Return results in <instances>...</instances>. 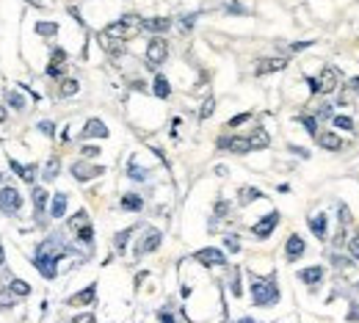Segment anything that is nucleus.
Instances as JSON below:
<instances>
[{"label": "nucleus", "instance_id": "nucleus-37", "mask_svg": "<svg viewBox=\"0 0 359 323\" xmlns=\"http://www.w3.org/2000/svg\"><path fill=\"white\" fill-rule=\"evenodd\" d=\"M334 127L351 133V130H354V119H351V116H334Z\"/></svg>", "mask_w": 359, "mask_h": 323}, {"label": "nucleus", "instance_id": "nucleus-34", "mask_svg": "<svg viewBox=\"0 0 359 323\" xmlns=\"http://www.w3.org/2000/svg\"><path fill=\"white\" fill-rule=\"evenodd\" d=\"M77 240H80V243H91V240H94V230H91V224L89 221L77 230Z\"/></svg>", "mask_w": 359, "mask_h": 323}, {"label": "nucleus", "instance_id": "nucleus-51", "mask_svg": "<svg viewBox=\"0 0 359 323\" xmlns=\"http://www.w3.org/2000/svg\"><path fill=\"white\" fill-rule=\"evenodd\" d=\"M309 44H312V42H296V44H290V50H293V53H299V50H307Z\"/></svg>", "mask_w": 359, "mask_h": 323}, {"label": "nucleus", "instance_id": "nucleus-49", "mask_svg": "<svg viewBox=\"0 0 359 323\" xmlns=\"http://www.w3.org/2000/svg\"><path fill=\"white\" fill-rule=\"evenodd\" d=\"M97 155H100L97 146H83V158H86V161H91V158H97Z\"/></svg>", "mask_w": 359, "mask_h": 323}, {"label": "nucleus", "instance_id": "nucleus-1", "mask_svg": "<svg viewBox=\"0 0 359 323\" xmlns=\"http://www.w3.org/2000/svg\"><path fill=\"white\" fill-rule=\"evenodd\" d=\"M67 254V246L61 243V238H47L42 246L36 249V257H34V265L36 271L42 273L44 279H55L58 276V260Z\"/></svg>", "mask_w": 359, "mask_h": 323}, {"label": "nucleus", "instance_id": "nucleus-20", "mask_svg": "<svg viewBox=\"0 0 359 323\" xmlns=\"http://www.w3.org/2000/svg\"><path fill=\"white\" fill-rule=\"evenodd\" d=\"M141 28L152 31V34H166V31L171 28V19L169 17H152V19H144V22H141Z\"/></svg>", "mask_w": 359, "mask_h": 323}, {"label": "nucleus", "instance_id": "nucleus-31", "mask_svg": "<svg viewBox=\"0 0 359 323\" xmlns=\"http://www.w3.org/2000/svg\"><path fill=\"white\" fill-rule=\"evenodd\" d=\"M127 174H130V179H136V182H144V179L149 177V171H146V169H138V166H136V161H130Z\"/></svg>", "mask_w": 359, "mask_h": 323}, {"label": "nucleus", "instance_id": "nucleus-35", "mask_svg": "<svg viewBox=\"0 0 359 323\" xmlns=\"http://www.w3.org/2000/svg\"><path fill=\"white\" fill-rule=\"evenodd\" d=\"M299 122L307 127L309 136H318V133H321V130H318V119H315V116H299Z\"/></svg>", "mask_w": 359, "mask_h": 323}, {"label": "nucleus", "instance_id": "nucleus-43", "mask_svg": "<svg viewBox=\"0 0 359 323\" xmlns=\"http://www.w3.org/2000/svg\"><path fill=\"white\" fill-rule=\"evenodd\" d=\"M39 133H44V136H55V125L53 122H39Z\"/></svg>", "mask_w": 359, "mask_h": 323}, {"label": "nucleus", "instance_id": "nucleus-40", "mask_svg": "<svg viewBox=\"0 0 359 323\" xmlns=\"http://www.w3.org/2000/svg\"><path fill=\"white\" fill-rule=\"evenodd\" d=\"M224 11H227V14H249V9L246 6H240V3H227Z\"/></svg>", "mask_w": 359, "mask_h": 323}, {"label": "nucleus", "instance_id": "nucleus-36", "mask_svg": "<svg viewBox=\"0 0 359 323\" xmlns=\"http://www.w3.org/2000/svg\"><path fill=\"white\" fill-rule=\"evenodd\" d=\"M77 89H80L77 80H64L61 83V97H72V94H77Z\"/></svg>", "mask_w": 359, "mask_h": 323}, {"label": "nucleus", "instance_id": "nucleus-44", "mask_svg": "<svg viewBox=\"0 0 359 323\" xmlns=\"http://www.w3.org/2000/svg\"><path fill=\"white\" fill-rule=\"evenodd\" d=\"M348 251H351V257H354V260H359V235L348 240Z\"/></svg>", "mask_w": 359, "mask_h": 323}, {"label": "nucleus", "instance_id": "nucleus-53", "mask_svg": "<svg viewBox=\"0 0 359 323\" xmlns=\"http://www.w3.org/2000/svg\"><path fill=\"white\" fill-rule=\"evenodd\" d=\"M348 89L359 94V77H351V80H348Z\"/></svg>", "mask_w": 359, "mask_h": 323}, {"label": "nucleus", "instance_id": "nucleus-29", "mask_svg": "<svg viewBox=\"0 0 359 323\" xmlns=\"http://www.w3.org/2000/svg\"><path fill=\"white\" fill-rule=\"evenodd\" d=\"M9 290L14 293V296H28V293H31V285H28V282H22V279H11L9 282Z\"/></svg>", "mask_w": 359, "mask_h": 323}, {"label": "nucleus", "instance_id": "nucleus-46", "mask_svg": "<svg viewBox=\"0 0 359 323\" xmlns=\"http://www.w3.org/2000/svg\"><path fill=\"white\" fill-rule=\"evenodd\" d=\"M240 293H243V287H240V282H238V268H235V273H232V296L238 298Z\"/></svg>", "mask_w": 359, "mask_h": 323}, {"label": "nucleus", "instance_id": "nucleus-5", "mask_svg": "<svg viewBox=\"0 0 359 323\" xmlns=\"http://www.w3.org/2000/svg\"><path fill=\"white\" fill-rule=\"evenodd\" d=\"M166 58H169V44H166V39L155 36L152 42L146 44V64L155 69V67H161Z\"/></svg>", "mask_w": 359, "mask_h": 323}, {"label": "nucleus", "instance_id": "nucleus-19", "mask_svg": "<svg viewBox=\"0 0 359 323\" xmlns=\"http://www.w3.org/2000/svg\"><path fill=\"white\" fill-rule=\"evenodd\" d=\"M318 144L323 146V149H329V152H340L342 149V138L337 136V133H318Z\"/></svg>", "mask_w": 359, "mask_h": 323}, {"label": "nucleus", "instance_id": "nucleus-23", "mask_svg": "<svg viewBox=\"0 0 359 323\" xmlns=\"http://www.w3.org/2000/svg\"><path fill=\"white\" fill-rule=\"evenodd\" d=\"M122 210H130V213H138L141 210V207H144V199H141V196L138 194H125L122 196Z\"/></svg>", "mask_w": 359, "mask_h": 323}, {"label": "nucleus", "instance_id": "nucleus-27", "mask_svg": "<svg viewBox=\"0 0 359 323\" xmlns=\"http://www.w3.org/2000/svg\"><path fill=\"white\" fill-rule=\"evenodd\" d=\"M171 94V86H169V80L163 75H155V97H161V100H166Z\"/></svg>", "mask_w": 359, "mask_h": 323}, {"label": "nucleus", "instance_id": "nucleus-30", "mask_svg": "<svg viewBox=\"0 0 359 323\" xmlns=\"http://www.w3.org/2000/svg\"><path fill=\"white\" fill-rule=\"evenodd\" d=\"M6 102H9L14 111H22V108H25V100H22V97L14 91V89H9V91H6Z\"/></svg>", "mask_w": 359, "mask_h": 323}, {"label": "nucleus", "instance_id": "nucleus-55", "mask_svg": "<svg viewBox=\"0 0 359 323\" xmlns=\"http://www.w3.org/2000/svg\"><path fill=\"white\" fill-rule=\"evenodd\" d=\"M3 260H6V251H3V243H0V265H3Z\"/></svg>", "mask_w": 359, "mask_h": 323}, {"label": "nucleus", "instance_id": "nucleus-15", "mask_svg": "<svg viewBox=\"0 0 359 323\" xmlns=\"http://www.w3.org/2000/svg\"><path fill=\"white\" fill-rule=\"evenodd\" d=\"M285 67H287V58H263V61H257L254 72L257 75H271V72H279Z\"/></svg>", "mask_w": 359, "mask_h": 323}, {"label": "nucleus", "instance_id": "nucleus-18", "mask_svg": "<svg viewBox=\"0 0 359 323\" xmlns=\"http://www.w3.org/2000/svg\"><path fill=\"white\" fill-rule=\"evenodd\" d=\"M94 298H97V285H89V287H83L80 293L69 296V304L72 306H86V304H91Z\"/></svg>", "mask_w": 359, "mask_h": 323}, {"label": "nucleus", "instance_id": "nucleus-3", "mask_svg": "<svg viewBox=\"0 0 359 323\" xmlns=\"http://www.w3.org/2000/svg\"><path fill=\"white\" fill-rule=\"evenodd\" d=\"M138 28H141V19H138V17H122L119 22H111L103 34L108 36V39L125 42V39H133V36L138 34Z\"/></svg>", "mask_w": 359, "mask_h": 323}, {"label": "nucleus", "instance_id": "nucleus-52", "mask_svg": "<svg viewBox=\"0 0 359 323\" xmlns=\"http://www.w3.org/2000/svg\"><path fill=\"white\" fill-rule=\"evenodd\" d=\"M158 321L161 323H174V318H171V312H158Z\"/></svg>", "mask_w": 359, "mask_h": 323}, {"label": "nucleus", "instance_id": "nucleus-9", "mask_svg": "<svg viewBox=\"0 0 359 323\" xmlns=\"http://www.w3.org/2000/svg\"><path fill=\"white\" fill-rule=\"evenodd\" d=\"M161 240H163V232H161V230H146V235L141 238V243L136 246V257L152 254L155 249L161 246Z\"/></svg>", "mask_w": 359, "mask_h": 323}, {"label": "nucleus", "instance_id": "nucleus-17", "mask_svg": "<svg viewBox=\"0 0 359 323\" xmlns=\"http://www.w3.org/2000/svg\"><path fill=\"white\" fill-rule=\"evenodd\" d=\"M299 279L309 287H315L318 282L323 279V265H309V268H301L299 271Z\"/></svg>", "mask_w": 359, "mask_h": 323}, {"label": "nucleus", "instance_id": "nucleus-24", "mask_svg": "<svg viewBox=\"0 0 359 323\" xmlns=\"http://www.w3.org/2000/svg\"><path fill=\"white\" fill-rule=\"evenodd\" d=\"M249 141H251V149H265V146L271 144V138H268V133H265L263 127H257L251 136H249Z\"/></svg>", "mask_w": 359, "mask_h": 323}, {"label": "nucleus", "instance_id": "nucleus-48", "mask_svg": "<svg viewBox=\"0 0 359 323\" xmlns=\"http://www.w3.org/2000/svg\"><path fill=\"white\" fill-rule=\"evenodd\" d=\"M197 17H199V11H194V14H188V17H182V28H185V31H191V28H194V22H197Z\"/></svg>", "mask_w": 359, "mask_h": 323}, {"label": "nucleus", "instance_id": "nucleus-39", "mask_svg": "<svg viewBox=\"0 0 359 323\" xmlns=\"http://www.w3.org/2000/svg\"><path fill=\"white\" fill-rule=\"evenodd\" d=\"M86 218H89V215H86V210H77L75 215H72V221H69V227H72V230H80V227L86 224Z\"/></svg>", "mask_w": 359, "mask_h": 323}, {"label": "nucleus", "instance_id": "nucleus-8", "mask_svg": "<svg viewBox=\"0 0 359 323\" xmlns=\"http://www.w3.org/2000/svg\"><path fill=\"white\" fill-rule=\"evenodd\" d=\"M103 166H91V163H86V161H77L72 163V177L77 179V182H89V179H94L103 174Z\"/></svg>", "mask_w": 359, "mask_h": 323}, {"label": "nucleus", "instance_id": "nucleus-11", "mask_svg": "<svg viewBox=\"0 0 359 323\" xmlns=\"http://www.w3.org/2000/svg\"><path fill=\"white\" fill-rule=\"evenodd\" d=\"M218 146H221V149H230V152H235V155L251 152V141H249V138H240V136H232V138L221 136L218 138Z\"/></svg>", "mask_w": 359, "mask_h": 323}, {"label": "nucleus", "instance_id": "nucleus-32", "mask_svg": "<svg viewBox=\"0 0 359 323\" xmlns=\"http://www.w3.org/2000/svg\"><path fill=\"white\" fill-rule=\"evenodd\" d=\"M36 34L39 36H55L58 34V25H55V22H36Z\"/></svg>", "mask_w": 359, "mask_h": 323}, {"label": "nucleus", "instance_id": "nucleus-42", "mask_svg": "<svg viewBox=\"0 0 359 323\" xmlns=\"http://www.w3.org/2000/svg\"><path fill=\"white\" fill-rule=\"evenodd\" d=\"M337 213H340V227L345 230V227L351 224V213H348V207H345V204H340V207H337Z\"/></svg>", "mask_w": 359, "mask_h": 323}, {"label": "nucleus", "instance_id": "nucleus-25", "mask_svg": "<svg viewBox=\"0 0 359 323\" xmlns=\"http://www.w3.org/2000/svg\"><path fill=\"white\" fill-rule=\"evenodd\" d=\"M47 191L44 188H34V210H36V215H42L44 213V207H47Z\"/></svg>", "mask_w": 359, "mask_h": 323}, {"label": "nucleus", "instance_id": "nucleus-21", "mask_svg": "<svg viewBox=\"0 0 359 323\" xmlns=\"http://www.w3.org/2000/svg\"><path fill=\"white\" fill-rule=\"evenodd\" d=\"M9 166L19 179H25V182H34L36 179V166H22V163H17V161H9Z\"/></svg>", "mask_w": 359, "mask_h": 323}, {"label": "nucleus", "instance_id": "nucleus-28", "mask_svg": "<svg viewBox=\"0 0 359 323\" xmlns=\"http://www.w3.org/2000/svg\"><path fill=\"white\" fill-rule=\"evenodd\" d=\"M58 171H61V161H58V158H53V161H47V166H44V174H42V179H47V182H53V179L58 177Z\"/></svg>", "mask_w": 359, "mask_h": 323}, {"label": "nucleus", "instance_id": "nucleus-6", "mask_svg": "<svg viewBox=\"0 0 359 323\" xmlns=\"http://www.w3.org/2000/svg\"><path fill=\"white\" fill-rule=\"evenodd\" d=\"M276 224H279V213L271 210L268 215H263V218H260V221L251 227V232H254V238L265 240V238H271V232L276 230Z\"/></svg>", "mask_w": 359, "mask_h": 323}, {"label": "nucleus", "instance_id": "nucleus-45", "mask_svg": "<svg viewBox=\"0 0 359 323\" xmlns=\"http://www.w3.org/2000/svg\"><path fill=\"white\" fill-rule=\"evenodd\" d=\"M224 243H227V249H230L232 254H238V251H240V240H238V238H232V235H230V238L224 240Z\"/></svg>", "mask_w": 359, "mask_h": 323}, {"label": "nucleus", "instance_id": "nucleus-7", "mask_svg": "<svg viewBox=\"0 0 359 323\" xmlns=\"http://www.w3.org/2000/svg\"><path fill=\"white\" fill-rule=\"evenodd\" d=\"M318 80V94H332L337 89V80H340V72L334 67H323L321 69V75L315 77Z\"/></svg>", "mask_w": 359, "mask_h": 323}, {"label": "nucleus", "instance_id": "nucleus-26", "mask_svg": "<svg viewBox=\"0 0 359 323\" xmlns=\"http://www.w3.org/2000/svg\"><path fill=\"white\" fill-rule=\"evenodd\" d=\"M257 199H263V191H260V188H251V185L240 188V204H251V202H257Z\"/></svg>", "mask_w": 359, "mask_h": 323}, {"label": "nucleus", "instance_id": "nucleus-14", "mask_svg": "<svg viewBox=\"0 0 359 323\" xmlns=\"http://www.w3.org/2000/svg\"><path fill=\"white\" fill-rule=\"evenodd\" d=\"M304 251H307L304 238H301V235H290V238H287V243H285V254H287V260H290V263H296Z\"/></svg>", "mask_w": 359, "mask_h": 323}, {"label": "nucleus", "instance_id": "nucleus-57", "mask_svg": "<svg viewBox=\"0 0 359 323\" xmlns=\"http://www.w3.org/2000/svg\"><path fill=\"white\" fill-rule=\"evenodd\" d=\"M238 323H254V321H251V318H243V321H238Z\"/></svg>", "mask_w": 359, "mask_h": 323}, {"label": "nucleus", "instance_id": "nucleus-16", "mask_svg": "<svg viewBox=\"0 0 359 323\" xmlns=\"http://www.w3.org/2000/svg\"><path fill=\"white\" fill-rule=\"evenodd\" d=\"M64 61H67V53L61 50V47H55L53 50V58H50V67H47V77H61L64 75Z\"/></svg>", "mask_w": 359, "mask_h": 323}, {"label": "nucleus", "instance_id": "nucleus-10", "mask_svg": "<svg viewBox=\"0 0 359 323\" xmlns=\"http://www.w3.org/2000/svg\"><path fill=\"white\" fill-rule=\"evenodd\" d=\"M194 260L202 265H207V268H213V265H227V257H224V251H218V249L207 246V249H199L197 254H194Z\"/></svg>", "mask_w": 359, "mask_h": 323}, {"label": "nucleus", "instance_id": "nucleus-47", "mask_svg": "<svg viewBox=\"0 0 359 323\" xmlns=\"http://www.w3.org/2000/svg\"><path fill=\"white\" fill-rule=\"evenodd\" d=\"M72 323H97V318L91 312H83V315H77V318H72Z\"/></svg>", "mask_w": 359, "mask_h": 323}, {"label": "nucleus", "instance_id": "nucleus-56", "mask_svg": "<svg viewBox=\"0 0 359 323\" xmlns=\"http://www.w3.org/2000/svg\"><path fill=\"white\" fill-rule=\"evenodd\" d=\"M28 3H34V6H42V0H28Z\"/></svg>", "mask_w": 359, "mask_h": 323}, {"label": "nucleus", "instance_id": "nucleus-22", "mask_svg": "<svg viewBox=\"0 0 359 323\" xmlns=\"http://www.w3.org/2000/svg\"><path fill=\"white\" fill-rule=\"evenodd\" d=\"M64 213H67V194H55L50 202V215L53 218H64Z\"/></svg>", "mask_w": 359, "mask_h": 323}, {"label": "nucleus", "instance_id": "nucleus-13", "mask_svg": "<svg viewBox=\"0 0 359 323\" xmlns=\"http://www.w3.org/2000/svg\"><path fill=\"white\" fill-rule=\"evenodd\" d=\"M309 230H312V235H315L318 240L329 238V218H326V213H315V215L309 218Z\"/></svg>", "mask_w": 359, "mask_h": 323}, {"label": "nucleus", "instance_id": "nucleus-4", "mask_svg": "<svg viewBox=\"0 0 359 323\" xmlns=\"http://www.w3.org/2000/svg\"><path fill=\"white\" fill-rule=\"evenodd\" d=\"M19 207H22V194H19L17 188H11V185L0 188V213H6V215H17Z\"/></svg>", "mask_w": 359, "mask_h": 323}, {"label": "nucleus", "instance_id": "nucleus-50", "mask_svg": "<svg viewBox=\"0 0 359 323\" xmlns=\"http://www.w3.org/2000/svg\"><path fill=\"white\" fill-rule=\"evenodd\" d=\"M227 210H230V204L224 202V199H221V202H215V218H218V215H224Z\"/></svg>", "mask_w": 359, "mask_h": 323}, {"label": "nucleus", "instance_id": "nucleus-12", "mask_svg": "<svg viewBox=\"0 0 359 323\" xmlns=\"http://www.w3.org/2000/svg\"><path fill=\"white\" fill-rule=\"evenodd\" d=\"M83 138H108L111 133H108V127H105L103 119H89L83 125V133H80Z\"/></svg>", "mask_w": 359, "mask_h": 323}, {"label": "nucleus", "instance_id": "nucleus-54", "mask_svg": "<svg viewBox=\"0 0 359 323\" xmlns=\"http://www.w3.org/2000/svg\"><path fill=\"white\" fill-rule=\"evenodd\" d=\"M3 122H6V108L0 105V125H3Z\"/></svg>", "mask_w": 359, "mask_h": 323}, {"label": "nucleus", "instance_id": "nucleus-41", "mask_svg": "<svg viewBox=\"0 0 359 323\" xmlns=\"http://www.w3.org/2000/svg\"><path fill=\"white\" fill-rule=\"evenodd\" d=\"M249 119H251V113L246 111V113H238V116H232L227 125H230V127H240V125H243V122H249Z\"/></svg>", "mask_w": 359, "mask_h": 323}, {"label": "nucleus", "instance_id": "nucleus-2", "mask_svg": "<svg viewBox=\"0 0 359 323\" xmlns=\"http://www.w3.org/2000/svg\"><path fill=\"white\" fill-rule=\"evenodd\" d=\"M251 301L254 306H271L279 301V287L274 276H251Z\"/></svg>", "mask_w": 359, "mask_h": 323}, {"label": "nucleus", "instance_id": "nucleus-33", "mask_svg": "<svg viewBox=\"0 0 359 323\" xmlns=\"http://www.w3.org/2000/svg\"><path fill=\"white\" fill-rule=\"evenodd\" d=\"M133 230L136 227H130V230H122L116 238H113V243H116V251H125V246H127V240H130V235H133Z\"/></svg>", "mask_w": 359, "mask_h": 323}, {"label": "nucleus", "instance_id": "nucleus-38", "mask_svg": "<svg viewBox=\"0 0 359 323\" xmlns=\"http://www.w3.org/2000/svg\"><path fill=\"white\" fill-rule=\"evenodd\" d=\"M213 111H215V100H213V97H207L205 105H202V111H199V116H202V119H210Z\"/></svg>", "mask_w": 359, "mask_h": 323}]
</instances>
